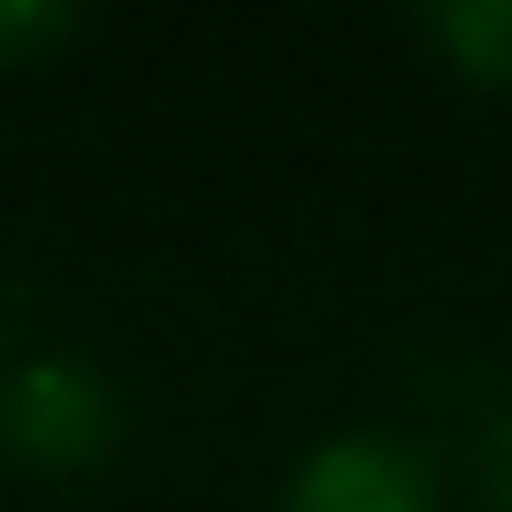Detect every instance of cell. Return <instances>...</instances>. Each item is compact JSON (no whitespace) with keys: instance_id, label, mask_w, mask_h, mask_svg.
<instances>
[{"instance_id":"obj_2","label":"cell","mask_w":512,"mask_h":512,"mask_svg":"<svg viewBox=\"0 0 512 512\" xmlns=\"http://www.w3.org/2000/svg\"><path fill=\"white\" fill-rule=\"evenodd\" d=\"M288 512H432V472L392 440H328L296 472Z\"/></svg>"},{"instance_id":"obj_5","label":"cell","mask_w":512,"mask_h":512,"mask_svg":"<svg viewBox=\"0 0 512 512\" xmlns=\"http://www.w3.org/2000/svg\"><path fill=\"white\" fill-rule=\"evenodd\" d=\"M488 496H496V512H512V416H496V432H488Z\"/></svg>"},{"instance_id":"obj_1","label":"cell","mask_w":512,"mask_h":512,"mask_svg":"<svg viewBox=\"0 0 512 512\" xmlns=\"http://www.w3.org/2000/svg\"><path fill=\"white\" fill-rule=\"evenodd\" d=\"M0 448L40 472L96 464L112 448V392L80 360H32L0 384Z\"/></svg>"},{"instance_id":"obj_4","label":"cell","mask_w":512,"mask_h":512,"mask_svg":"<svg viewBox=\"0 0 512 512\" xmlns=\"http://www.w3.org/2000/svg\"><path fill=\"white\" fill-rule=\"evenodd\" d=\"M64 32H72V8H56V0H0V64H32Z\"/></svg>"},{"instance_id":"obj_3","label":"cell","mask_w":512,"mask_h":512,"mask_svg":"<svg viewBox=\"0 0 512 512\" xmlns=\"http://www.w3.org/2000/svg\"><path fill=\"white\" fill-rule=\"evenodd\" d=\"M432 32L464 80H512V0H456L432 16Z\"/></svg>"}]
</instances>
